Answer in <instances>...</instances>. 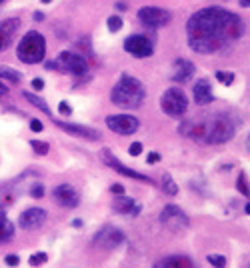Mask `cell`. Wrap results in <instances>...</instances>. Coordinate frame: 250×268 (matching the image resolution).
Masks as SVG:
<instances>
[{"mask_svg": "<svg viewBox=\"0 0 250 268\" xmlns=\"http://www.w3.org/2000/svg\"><path fill=\"white\" fill-rule=\"evenodd\" d=\"M246 26L242 18L222 6H206L196 10L188 22V46L198 54H212L234 42L244 34Z\"/></svg>", "mask_w": 250, "mask_h": 268, "instance_id": "obj_1", "label": "cell"}, {"mask_svg": "<svg viewBox=\"0 0 250 268\" xmlns=\"http://www.w3.org/2000/svg\"><path fill=\"white\" fill-rule=\"evenodd\" d=\"M236 132L234 122L226 114L206 116L202 120H186L180 124V134L204 144H224Z\"/></svg>", "mask_w": 250, "mask_h": 268, "instance_id": "obj_2", "label": "cell"}, {"mask_svg": "<svg viewBox=\"0 0 250 268\" xmlns=\"http://www.w3.org/2000/svg\"><path fill=\"white\" fill-rule=\"evenodd\" d=\"M144 98H146V88L144 84L130 76V74H122L120 80L114 84V88L110 90V100L112 104H116L118 108H124V110H134L138 108Z\"/></svg>", "mask_w": 250, "mask_h": 268, "instance_id": "obj_3", "label": "cell"}, {"mask_svg": "<svg viewBox=\"0 0 250 268\" xmlns=\"http://www.w3.org/2000/svg\"><path fill=\"white\" fill-rule=\"evenodd\" d=\"M44 54H46V40L44 36L36 32V30H30L22 36V40L18 42V48H16V56L18 60H22L24 64H38L44 60Z\"/></svg>", "mask_w": 250, "mask_h": 268, "instance_id": "obj_4", "label": "cell"}, {"mask_svg": "<svg viewBox=\"0 0 250 268\" xmlns=\"http://www.w3.org/2000/svg\"><path fill=\"white\" fill-rule=\"evenodd\" d=\"M160 106L168 116L178 118V116H182L186 110H188V98H186V94L178 86H170L168 90L162 94Z\"/></svg>", "mask_w": 250, "mask_h": 268, "instance_id": "obj_5", "label": "cell"}, {"mask_svg": "<svg viewBox=\"0 0 250 268\" xmlns=\"http://www.w3.org/2000/svg\"><path fill=\"white\" fill-rule=\"evenodd\" d=\"M56 70H62V72H68V74H72L76 78H82L88 72V62H86V58L82 56V54L64 50V52L58 54Z\"/></svg>", "mask_w": 250, "mask_h": 268, "instance_id": "obj_6", "label": "cell"}, {"mask_svg": "<svg viewBox=\"0 0 250 268\" xmlns=\"http://www.w3.org/2000/svg\"><path fill=\"white\" fill-rule=\"evenodd\" d=\"M170 12L166 10V8H160V6H142L138 10V20L144 24V26H148V28H162L170 22Z\"/></svg>", "mask_w": 250, "mask_h": 268, "instance_id": "obj_7", "label": "cell"}, {"mask_svg": "<svg viewBox=\"0 0 250 268\" xmlns=\"http://www.w3.org/2000/svg\"><path fill=\"white\" fill-rule=\"evenodd\" d=\"M106 126L120 136H130L140 128V122L132 114H110L106 116Z\"/></svg>", "mask_w": 250, "mask_h": 268, "instance_id": "obj_8", "label": "cell"}, {"mask_svg": "<svg viewBox=\"0 0 250 268\" xmlns=\"http://www.w3.org/2000/svg\"><path fill=\"white\" fill-rule=\"evenodd\" d=\"M160 222L164 226H168L170 230H182V228H188L190 220L188 216L184 214L182 208H178L176 204H166L162 212H160Z\"/></svg>", "mask_w": 250, "mask_h": 268, "instance_id": "obj_9", "label": "cell"}, {"mask_svg": "<svg viewBox=\"0 0 250 268\" xmlns=\"http://www.w3.org/2000/svg\"><path fill=\"white\" fill-rule=\"evenodd\" d=\"M124 50L134 58H148L154 52V42L144 34H132L124 40Z\"/></svg>", "mask_w": 250, "mask_h": 268, "instance_id": "obj_10", "label": "cell"}, {"mask_svg": "<svg viewBox=\"0 0 250 268\" xmlns=\"http://www.w3.org/2000/svg\"><path fill=\"white\" fill-rule=\"evenodd\" d=\"M102 160L106 162L112 170H116V172H118V174H122V176H126V178H134V180H140V182L154 184V180H152L150 176L142 174V172H136V170H132V168H128V166H124V164H122L116 156H112V152H110L108 148H104V152H102Z\"/></svg>", "mask_w": 250, "mask_h": 268, "instance_id": "obj_11", "label": "cell"}, {"mask_svg": "<svg viewBox=\"0 0 250 268\" xmlns=\"http://www.w3.org/2000/svg\"><path fill=\"white\" fill-rule=\"evenodd\" d=\"M124 240H126V236H124V232L120 228H116V226H104L92 238V242L96 246H104V248H116Z\"/></svg>", "mask_w": 250, "mask_h": 268, "instance_id": "obj_12", "label": "cell"}, {"mask_svg": "<svg viewBox=\"0 0 250 268\" xmlns=\"http://www.w3.org/2000/svg\"><path fill=\"white\" fill-rule=\"evenodd\" d=\"M52 198L56 200V204H60L62 208H76L80 204V194L76 192L74 186L70 184H58L52 190Z\"/></svg>", "mask_w": 250, "mask_h": 268, "instance_id": "obj_13", "label": "cell"}, {"mask_svg": "<svg viewBox=\"0 0 250 268\" xmlns=\"http://www.w3.org/2000/svg\"><path fill=\"white\" fill-rule=\"evenodd\" d=\"M48 214L44 208H38V206H34V208H26L22 214H20L18 218V226L24 230H34V228H40L44 222H46Z\"/></svg>", "mask_w": 250, "mask_h": 268, "instance_id": "obj_14", "label": "cell"}, {"mask_svg": "<svg viewBox=\"0 0 250 268\" xmlns=\"http://www.w3.org/2000/svg\"><path fill=\"white\" fill-rule=\"evenodd\" d=\"M54 124L64 130L66 134H72L76 138H84V140H100V132L90 128V126H82V124H72V122H64V120H58L54 118Z\"/></svg>", "mask_w": 250, "mask_h": 268, "instance_id": "obj_15", "label": "cell"}, {"mask_svg": "<svg viewBox=\"0 0 250 268\" xmlns=\"http://www.w3.org/2000/svg\"><path fill=\"white\" fill-rule=\"evenodd\" d=\"M18 28H20V18H8L0 22V52L6 50L12 44Z\"/></svg>", "mask_w": 250, "mask_h": 268, "instance_id": "obj_16", "label": "cell"}, {"mask_svg": "<svg viewBox=\"0 0 250 268\" xmlns=\"http://www.w3.org/2000/svg\"><path fill=\"white\" fill-rule=\"evenodd\" d=\"M192 96H194V102H196L198 106L210 104V102L214 100V92H212L210 82H208L206 78L196 80V82H194V86H192Z\"/></svg>", "mask_w": 250, "mask_h": 268, "instance_id": "obj_17", "label": "cell"}, {"mask_svg": "<svg viewBox=\"0 0 250 268\" xmlns=\"http://www.w3.org/2000/svg\"><path fill=\"white\" fill-rule=\"evenodd\" d=\"M196 72V66L190 62V60L186 58H178L174 62V72H172V82H178V84H182V82H188Z\"/></svg>", "mask_w": 250, "mask_h": 268, "instance_id": "obj_18", "label": "cell"}, {"mask_svg": "<svg viewBox=\"0 0 250 268\" xmlns=\"http://www.w3.org/2000/svg\"><path fill=\"white\" fill-rule=\"evenodd\" d=\"M154 268H198V264H196L190 256L172 254V256H166V258L158 260V262L154 264Z\"/></svg>", "mask_w": 250, "mask_h": 268, "instance_id": "obj_19", "label": "cell"}, {"mask_svg": "<svg viewBox=\"0 0 250 268\" xmlns=\"http://www.w3.org/2000/svg\"><path fill=\"white\" fill-rule=\"evenodd\" d=\"M112 210L118 212V214H132V216H136V214L140 212V206L134 202V198L124 196V194H118V196L112 200Z\"/></svg>", "mask_w": 250, "mask_h": 268, "instance_id": "obj_20", "label": "cell"}, {"mask_svg": "<svg viewBox=\"0 0 250 268\" xmlns=\"http://www.w3.org/2000/svg\"><path fill=\"white\" fill-rule=\"evenodd\" d=\"M12 234H14V224L8 220V216L2 210V206H0V242L8 240Z\"/></svg>", "mask_w": 250, "mask_h": 268, "instance_id": "obj_21", "label": "cell"}, {"mask_svg": "<svg viewBox=\"0 0 250 268\" xmlns=\"http://www.w3.org/2000/svg\"><path fill=\"white\" fill-rule=\"evenodd\" d=\"M22 96H24V98L30 102V104H34L38 110H42L44 114H48V116L52 118V110H50V106H48L46 102H44L42 98H40V96H36L34 92H22Z\"/></svg>", "mask_w": 250, "mask_h": 268, "instance_id": "obj_22", "label": "cell"}, {"mask_svg": "<svg viewBox=\"0 0 250 268\" xmlns=\"http://www.w3.org/2000/svg\"><path fill=\"white\" fill-rule=\"evenodd\" d=\"M0 80H6L10 84H20V80H22V74L18 70L10 68V66H0Z\"/></svg>", "mask_w": 250, "mask_h": 268, "instance_id": "obj_23", "label": "cell"}, {"mask_svg": "<svg viewBox=\"0 0 250 268\" xmlns=\"http://www.w3.org/2000/svg\"><path fill=\"white\" fill-rule=\"evenodd\" d=\"M162 188H164L166 192H168L170 196H174V194L178 192V186L174 184V180H172L170 174H164V176H162Z\"/></svg>", "mask_w": 250, "mask_h": 268, "instance_id": "obj_24", "label": "cell"}, {"mask_svg": "<svg viewBox=\"0 0 250 268\" xmlns=\"http://www.w3.org/2000/svg\"><path fill=\"white\" fill-rule=\"evenodd\" d=\"M30 146H32V150H34L36 154H40V156L48 154V150H50L48 142H42V140H30Z\"/></svg>", "mask_w": 250, "mask_h": 268, "instance_id": "obj_25", "label": "cell"}, {"mask_svg": "<svg viewBox=\"0 0 250 268\" xmlns=\"http://www.w3.org/2000/svg\"><path fill=\"white\" fill-rule=\"evenodd\" d=\"M122 18L118 16V14H112V16H108V20H106V26H108V30L110 32H118L120 28H122Z\"/></svg>", "mask_w": 250, "mask_h": 268, "instance_id": "obj_26", "label": "cell"}, {"mask_svg": "<svg viewBox=\"0 0 250 268\" xmlns=\"http://www.w3.org/2000/svg\"><path fill=\"white\" fill-rule=\"evenodd\" d=\"M206 260L210 262L214 268H226V258L222 254H208Z\"/></svg>", "mask_w": 250, "mask_h": 268, "instance_id": "obj_27", "label": "cell"}, {"mask_svg": "<svg viewBox=\"0 0 250 268\" xmlns=\"http://www.w3.org/2000/svg\"><path fill=\"white\" fill-rule=\"evenodd\" d=\"M214 76H216V80H220L222 84H226V86H230L232 82H234V72H222V70H218Z\"/></svg>", "mask_w": 250, "mask_h": 268, "instance_id": "obj_28", "label": "cell"}, {"mask_svg": "<svg viewBox=\"0 0 250 268\" xmlns=\"http://www.w3.org/2000/svg\"><path fill=\"white\" fill-rule=\"evenodd\" d=\"M30 266H42L44 262H48V254L46 252H36V254H32L30 256Z\"/></svg>", "mask_w": 250, "mask_h": 268, "instance_id": "obj_29", "label": "cell"}, {"mask_svg": "<svg viewBox=\"0 0 250 268\" xmlns=\"http://www.w3.org/2000/svg\"><path fill=\"white\" fill-rule=\"evenodd\" d=\"M248 176H246V172H240V176H238V182H236V188L244 194V196H248Z\"/></svg>", "mask_w": 250, "mask_h": 268, "instance_id": "obj_30", "label": "cell"}, {"mask_svg": "<svg viewBox=\"0 0 250 268\" xmlns=\"http://www.w3.org/2000/svg\"><path fill=\"white\" fill-rule=\"evenodd\" d=\"M30 194H32L34 198H42V196H44V186H42L40 182H36L34 186L30 188Z\"/></svg>", "mask_w": 250, "mask_h": 268, "instance_id": "obj_31", "label": "cell"}, {"mask_svg": "<svg viewBox=\"0 0 250 268\" xmlns=\"http://www.w3.org/2000/svg\"><path fill=\"white\" fill-rule=\"evenodd\" d=\"M58 112H60V114H64V116H70V114H72V106L68 104V102L62 100L60 104H58Z\"/></svg>", "mask_w": 250, "mask_h": 268, "instance_id": "obj_32", "label": "cell"}, {"mask_svg": "<svg viewBox=\"0 0 250 268\" xmlns=\"http://www.w3.org/2000/svg\"><path fill=\"white\" fill-rule=\"evenodd\" d=\"M30 130H34V132H42V130H44V124H42V122H40L38 118H32V120H30Z\"/></svg>", "mask_w": 250, "mask_h": 268, "instance_id": "obj_33", "label": "cell"}, {"mask_svg": "<svg viewBox=\"0 0 250 268\" xmlns=\"http://www.w3.org/2000/svg\"><path fill=\"white\" fill-rule=\"evenodd\" d=\"M128 152H130V156H138V154L142 152V144H140V142H132L130 148H128Z\"/></svg>", "mask_w": 250, "mask_h": 268, "instance_id": "obj_34", "label": "cell"}, {"mask_svg": "<svg viewBox=\"0 0 250 268\" xmlns=\"http://www.w3.org/2000/svg\"><path fill=\"white\" fill-rule=\"evenodd\" d=\"M4 262H6L8 266H18V264H20V258H18L16 254H8V256L4 258Z\"/></svg>", "mask_w": 250, "mask_h": 268, "instance_id": "obj_35", "label": "cell"}, {"mask_svg": "<svg viewBox=\"0 0 250 268\" xmlns=\"http://www.w3.org/2000/svg\"><path fill=\"white\" fill-rule=\"evenodd\" d=\"M32 88H34L36 92H40V90L44 88V80H42V78H34V80H32Z\"/></svg>", "mask_w": 250, "mask_h": 268, "instance_id": "obj_36", "label": "cell"}, {"mask_svg": "<svg viewBox=\"0 0 250 268\" xmlns=\"http://www.w3.org/2000/svg\"><path fill=\"white\" fill-rule=\"evenodd\" d=\"M146 160H148V162H150V164H156V162H158V160H160V154H158V152H150V154H148V158H146Z\"/></svg>", "mask_w": 250, "mask_h": 268, "instance_id": "obj_37", "label": "cell"}, {"mask_svg": "<svg viewBox=\"0 0 250 268\" xmlns=\"http://www.w3.org/2000/svg\"><path fill=\"white\" fill-rule=\"evenodd\" d=\"M110 190H112V194H124V188L120 186V184H112Z\"/></svg>", "mask_w": 250, "mask_h": 268, "instance_id": "obj_38", "label": "cell"}, {"mask_svg": "<svg viewBox=\"0 0 250 268\" xmlns=\"http://www.w3.org/2000/svg\"><path fill=\"white\" fill-rule=\"evenodd\" d=\"M46 70H56V62H46Z\"/></svg>", "mask_w": 250, "mask_h": 268, "instance_id": "obj_39", "label": "cell"}, {"mask_svg": "<svg viewBox=\"0 0 250 268\" xmlns=\"http://www.w3.org/2000/svg\"><path fill=\"white\" fill-rule=\"evenodd\" d=\"M34 18L36 20H44V14L42 12H34Z\"/></svg>", "mask_w": 250, "mask_h": 268, "instance_id": "obj_40", "label": "cell"}, {"mask_svg": "<svg viewBox=\"0 0 250 268\" xmlns=\"http://www.w3.org/2000/svg\"><path fill=\"white\" fill-rule=\"evenodd\" d=\"M0 90H2V92H4V94H6V92H8V88H6V86H4V82H2V80H0Z\"/></svg>", "mask_w": 250, "mask_h": 268, "instance_id": "obj_41", "label": "cell"}, {"mask_svg": "<svg viewBox=\"0 0 250 268\" xmlns=\"http://www.w3.org/2000/svg\"><path fill=\"white\" fill-rule=\"evenodd\" d=\"M72 226H82V220H80V218H76V220H72Z\"/></svg>", "mask_w": 250, "mask_h": 268, "instance_id": "obj_42", "label": "cell"}, {"mask_svg": "<svg viewBox=\"0 0 250 268\" xmlns=\"http://www.w3.org/2000/svg\"><path fill=\"white\" fill-rule=\"evenodd\" d=\"M240 6H244V8H248V6H250V2H248V0H240Z\"/></svg>", "mask_w": 250, "mask_h": 268, "instance_id": "obj_43", "label": "cell"}, {"mask_svg": "<svg viewBox=\"0 0 250 268\" xmlns=\"http://www.w3.org/2000/svg\"><path fill=\"white\" fill-rule=\"evenodd\" d=\"M40 2H44V4H50V2H52V0H40Z\"/></svg>", "mask_w": 250, "mask_h": 268, "instance_id": "obj_44", "label": "cell"}, {"mask_svg": "<svg viewBox=\"0 0 250 268\" xmlns=\"http://www.w3.org/2000/svg\"><path fill=\"white\" fill-rule=\"evenodd\" d=\"M2 94H4V92H2V90H0V96H2Z\"/></svg>", "mask_w": 250, "mask_h": 268, "instance_id": "obj_45", "label": "cell"}, {"mask_svg": "<svg viewBox=\"0 0 250 268\" xmlns=\"http://www.w3.org/2000/svg\"><path fill=\"white\" fill-rule=\"evenodd\" d=\"M2 2H4V0H0V4H2Z\"/></svg>", "mask_w": 250, "mask_h": 268, "instance_id": "obj_46", "label": "cell"}]
</instances>
